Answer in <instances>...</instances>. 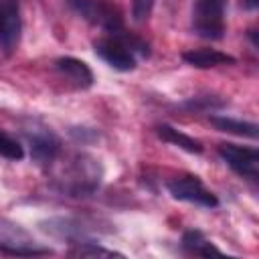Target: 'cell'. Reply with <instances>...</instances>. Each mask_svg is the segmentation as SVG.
I'll use <instances>...</instances> for the list:
<instances>
[{"label":"cell","mask_w":259,"mask_h":259,"mask_svg":"<svg viewBox=\"0 0 259 259\" xmlns=\"http://www.w3.org/2000/svg\"><path fill=\"white\" fill-rule=\"evenodd\" d=\"M103 168L99 160L91 154L77 152L55 174V186L67 196H89L99 188Z\"/></svg>","instance_id":"obj_1"},{"label":"cell","mask_w":259,"mask_h":259,"mask_svg":"<svg viewBox=\"0 0 259 259\" xmlns=\"http://www.w3.org/2000/svg\"><path fill=\"white\" fill-rule=\"evenodd\" d=\"M168 192L172 198L176 200H182V202H192V204H198V206H204V208H214L219 206V198L214 192H210L202 180L198 176H192V174H186V176H178L174 180H170L166 184Z\"/></svg>","instance_id":"obj_6"},{"label":"cell","mask_w":259,"mask_h":259,"mask_svg":"<svg viewBox=\"0 0 259 259\" xmlns=\"http://www.w3.org/2000/svg\"><path fill=\"white\" fill-rule=\"evenodd\" d=\"M24 138L30 148V158L38 166H53L57 162L61 154V140L51 127L32 121L24 127Z\"/></svg>","instance_id":"obj_5"},{"label":"cell","mask_w":259,"mask_h":259,"mask_svg":"<svg viewBox=\"0 0 259 259\" xmlns=\"http://www.w3.org/2000/svg\"><path fill=\"white\" fill-rule=\"evenodd\" d=\"M210 123L219 130V132H227V134H235L241 138H257V125L251 121H243V119H233L227 115H210Z\"/></svg>","instance_id":"obj_14"},{"label":"cell","mask_w":259,"mask_h":259,"mask_svg":"<svg viewBox=\"0 0 259 259\" xmlns=\"http://www.w3.org/2000/svg\"><path fill=\"white\" fill-rule=\"evenodd\" d=\"M227 0H194L192 2V30L208 40H219L225 34Z\"/></svg>","instance_id":"obj_4"},{"label":"cell","mask_w":259,"mask_h":259,"mask_svg":"<svg viewBox=\"0 0 259 259\" xmlns=\"http://www.w3.org/2000/svg\"><path fill=\"white\" fill-rule=\"evenodd\" d=\"M22 20L16 0H0V47L10 53L20 40Z\"/></svg>","instance_id":"obj_9"},{"label":"cell","mask_w":259,"mask_h":259,"mask_svg":"<svg viewBox=\"0 0 259 259\" xmlns=\"http://www.w3.org/2000/svg\"><path fill=\"white\" fill-rule=\"evenodd\" d=\"M156 134H158L160 140H164V142H168L176 148H182L184 152H190V154H200L202 152V144L198 140H194L192 136H188V134H184V132H180V130H176L168 123H160L156 127Z\"/></svg>","instance_id":"obj_12"},{"label":"cell","mask_w":259,"mask_h":259,"mask_svg":"<svg viewBox=\"0 0 259 259\" xmlns=\"http://www.w3.org/2000/svg\"><path fill=\"white\" fill-rule=\"evenodd\" d=\"M73 12L93 26H99L105 32H115L123 28L121 8L113 0H67Z\"/></svg>","instance_id":"obj_3"},{"label":"cell","mask_w":259,"mask_h":259,"mask_svg":"<svg viewBox=\"0 0 259 259\" xmlns=\"http://www.w3.org/2000/svg\"><path fill=\"white\" fill-rule=\"evenodd\" d=\"M241 4L247 8V10H255L259 6V0H241Z\"/></svg>","instance_id":"obj_19"},{"label":"cell","mask_w":259,"mask_h":259,"mask_svg":"<svg viewBox=\"0 0 259 259\" xmlns=\"http://www.w3.org/2000/svg\"><path fill=\"white\" fill-rule=\"evenodd\" d=\"M55 69L75 89H89L93 85V81H95L93 71L89 69V65L79 61V59H75V57H59L55 61Z\"/></svg>","instance_id":"obj_10"},{"label":"cell","mask_w":259,"mask_h":259,"mask_svg":"<svg viewBox=\"0 0 259 259\" xmlns=\"http://www.w3.org/2000/svg\"><path fill=\"white\" fill-rule=\"evenodd\" d=\"M0 156L12 162H20L24 158V148L20 146V142L4 130H0Z\"/></svg>","instance_id":"obj_16"},{"label":"cell","mask_w":259,"mask_h":259,"mask_svg":"<svg viewBox=\"0 0 259 259\" xmlns=\"http://www.w3.org/2000/svg\"><path fill=\"white\" fill-rule=\"evenodd\" d=\"M156 0H132V16L138 22H144L150 18L152 10H154Z\"/></svg>","instance_id":"obj_18"},{"label":"cell","mask_w":259,"mask_h":259,"mask_svg":"<svg viewBox=\"0 0 259 259\" xmlns=\"http://www.w3.org/2000/svg\"><path fill=\"white\" fill-rule=\"evenodd\" d=\"M182 249L188 253V255H198V257H210V255H217L221 257L223 251L219 247H214L200 231L196 229H190V231H184L182 235Z\"/></svg>","instance_id":"obj_13"},{"label":"cell","mask_w":259,"mask_h":259,"mask_svg":"<svg viewBox=\"0 0 259 259\" xmlns=\"http://www.w3.org/2000/svg\"><path fill=\"white\" fill-rule=\"evenodd\" d=\"M184 107L194 109V111H212V109L225 107V101L223 99H217L212 95H204V97H192V99H188L184 103Z\"/></svg>","instance_id":"obj_17"},{"label":"cell","mask_w":259,"mask_h":259,"mask_svg":"<svg viewBox=\"0 0 259 259\" xmlns=\"http://www.w3.org/2000/svg\"><path fill=\"white\" fill-rule=\"evenodd\" d=\"M93 51L101 61H105L115 71H134L138 65V57L150 55L148 42L125 32V28L107 32L105 36L97 38L93 42Z\"/></svg>","instance_id":"obj_2"},{"label":"cell","mask_w":259,"mask_h":259,"mask_svg":"<svg viewBox=\"0 0 259 259\" xmlns=\"http://www.w3.org/2000/svg\"><path fill=\"white\" fill-rule=\"evenodd\" d=\"M182 61L194 69H210L219 65H235V57L217 49H190L182 53Z\"/></svg>","instance_id":"obj_11"},{"label":"cell","mask_w":259,"mask_h":259,"mask_svg":"<svg viewBox=\"0 0 259 259\" xmlns=\"http://www.w3.org/2000/svg\"><path fill=\"white\" fill-rule=\"evenodd\" d=\"M219 156L239 176L249 178V180H257V176H259V152L255 148L237 146V144H221Z\"/></svg>","instance_id":"obj_8"},{"label":"cell","mask_w":259,"mask_h":259,"mask_svg":"<svg viewBox=\"0 0 259 259\" xmlns=\"http://www.w3.org/2000/svg\"><path fill=\"white\" fill-rule=\"evenodd\" d=\"M38 227L49 237L59 239V241H65L69 245L95 241L93 239V227H89L83 221L73 219V217H51L47 221H40Z\"/></svg>","instance_id":"obj_7"},{"label":"cell","mask_w":259,"mask_h":259,"mask_svg":"<svg viewBox=\"0 0 259 259\" xmlns=\"http://www.w3.org/2000/svg\"><path fill=\"white\" fill-rule=\"evenodd\" d=\"M69 255H73V257H123V253H117V251H113V249H103V247H99L97 241L71 245Z\"/></svg>","instance_id":"obj_15"}]
</instances>
